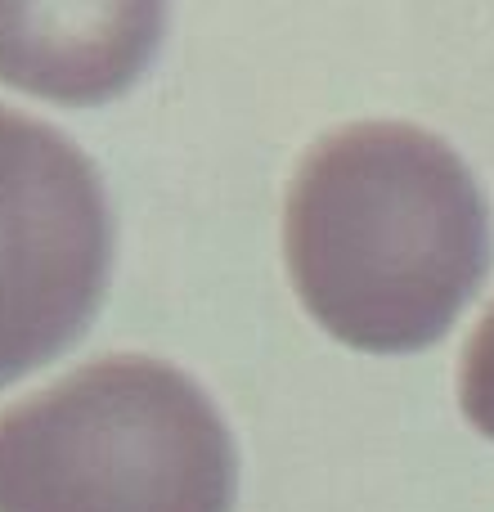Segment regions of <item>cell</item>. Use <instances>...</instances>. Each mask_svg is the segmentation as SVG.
<instances>
[{"label": "cell", "mask_w": 494, "mask_h": 512, "mask_svg": "<svg viewBox=\"0 0 494 512\" xmlns=\"http://www.w3.org/2000/svg\"><path fill=\"white\" fill-rule=\"evenodd\" d=\"M459 405H463V414H468V423L494 441V306H490V315L481 319L468 351H463Z\"/></svg>", "instance_id": "5b68a950"}, {"label": "cell", "mask_w": 494, "mask_h": 512, "mask_svg": "<svg viewBox=\"0 0 494 512\" xmlns=\"http://www.w3.org/2000/svg\"><path fill=\"white\" fill-rule=\"evenodd\" d=\"M234 441L180 369L117 355L0 414V512H230Z\"/></svg>", "instance_id": "7a4b0ae2"}, {"label": "cell", "mask_w": 494, "mask_h": 512, "mask_svg": "<svg viewBox=\"0 0 494 512\" xmlns=\"http://www.w3.org/2000/svg\"><path fill=\"white\" fill-rule=\"evenodd\" d=\"M153 9H99L90 32H59L54 9H0V77L36 95H113L153 54Z\"/></svg>", "instance_id": "277c9868"}, {"label": "cell", "mask_w": 494, "mask_h": 512, "mask_svg": "<svg viewBox=\"0 0 494 512\" xmlns=\"http://www.w3.org/2000/svg\"><path fill=\"white\" fill-rule=\"evenodd\" d=\"M288 270L355 351H423L490 274V212L468 162L400 122H360L306 153L288 194Z\"/></svg>", "instance_id": "6da1fadb"}, {"label": "cell", "mask_w": 494, "mask_h": 512, "mask_svg": "<svg viewBox=\"0 0 494 512\" xmlns=\"http://www.w3.org/2000/svg\"><path fill=\"white\" fill-rule=\"evenodd\" d=\"M113 216L90 158L0 108V387L68 351L95 319Z\"/></svg>", "instance_id": "3957f363"}]
</instances>
